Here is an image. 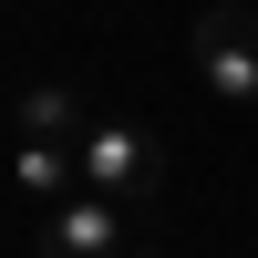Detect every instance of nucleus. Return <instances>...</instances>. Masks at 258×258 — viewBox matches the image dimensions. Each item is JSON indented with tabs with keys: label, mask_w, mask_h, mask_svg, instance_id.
Here are the masks:
<instances>
[{
	"label": "nucleus",
	"mask_w": 258,
	"mask_h": 258,
	"mask_svg": "<svg viewBox=\"0 0 258 258\" xmlns=\"http://www.w3.org/2000/svg\"><path fill=\"white\" fill-rule=\"evenodd\" d=\"M124 258H165V248H124Z\"/></svg>",
	"instance_id": "423d86ee"
},
{
	"label": "nucleus",
	"mask_w": 258,
	"mask_h": 258,
	"mask_svg": "<svg viewBox=\"0 0 258 258\" xmlns=\"http://www.w3.org/2000/svg\"><path fill=\"white\" fill-rule=\"evenodd\" d=\"M83 135H93V114H83L62 83H31V93H21V145H83Z\"/></svg>",
	"instance_id": "39448f33"
},
{
	"label": "nucleus",
	"mask_w": 258,
	"mask_h": 258,
	"mask_svg": "<svg viewBox=\"0 0 258 258\" xmlns=\"http://www.w3.org/2000/svg\"><path fill=\"white\" fill-rule=\"evenodd\" d=\"M11 186L41 197V207H62V197H83V155L73 145H11Z\"/></svg>",
	"instance_id": "20e7f679"
},
{
	"label": "nucleus",
	"mask_w": 258,
	"mask_h": 258,
	"mask_svg": "<svg viewBox=\"0 0 258 258\" xmlns=\"http://www.w3.org/2000/svg\"><path fill=\"white\" fill-rule=\"evenodd\" d=\"M73 155H83V186H93V197H114L124 217H135V207L165 186V145L145 135V124H93Z\"/></svg>",
	"instance_id": "f03ea898"
},
{
	"label": "nucleus",
	"mask_w": 258,
	"mask_h": 258,
	"mask_svg": "<svg viewBox=\"0 0 258 258\" xmlns=\"http://www.w3.org/2000/svg\"><path fill=\"white\" fill-rule=\"evenodd\" d=\"M197 73H207L217 103L258 114V11H248V0H207V11H197Z\"/></svg>",
	"instance_id": "f257e3e1"
},
{
	"label": "nucleus",
	"mask_w": 258,
	"mask_h": 258,
	"mask_svg": "<svg viewBox=\"0 0 258 258\" xmlns=\"http://www.w3.org/2000/svg\"><path fill=\"white\" fill-rule=\"evenodd\" d=\"M124 248H135V227H124V207L93 197V186L41 217V258H124Z\"/></svg>",
	"instance_id": "7ed1b4c3"
}]
</instances>
